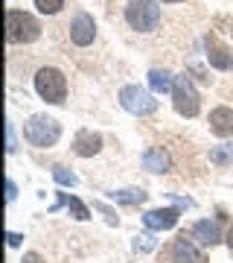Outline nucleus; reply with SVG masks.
I'll use <instances>...</instances> for the list:
<instances>
[{
    "label": "nucleus",
    "instance_id": "obj_1",
    "mask_svg": "<svg viewBox=\"0 0 233 263\" xmlns=\"http://www.w3.org/2000/svg\"><path fill=\"white\" fill-rule=\"evenodd\" d=\"M125 21L137 32H152L160 24V6L155 0H129L125 6Z\"/></svg>",
    "mask_w": 233,
    "mask_h": 263
},
{
    "label": "nucleus",
    "instance_id": "obj_2",
    "mask_svg": "<svg viewBox=\"0 0 233 263\" xmlns=\"http://www.w3.org/2000/svg\"><path fill=\"white\" fill-rule=\"evenodd\" d=\"M24 135H27V141L32 146H53L58 141V135H61V126H58V120L47 117V114H35V117L27 120Z\"/></svg>",
    "mask_w": 233,
    "mask_h": 263
},
{
    "label": "nucleus",
    "instance_id": "obj_3",
    "mask_svg": "<svg viewBox=\"0 0 233 263\" xmlns=\"http://www.w3.org/2000/svg\"><path fill=\"white\" fill-rule=\"evenodd\" d=\"M35 91L41 97H44L47 103H65L67 97V79L61 70H56V67H41L35 73Z\"/></svg>",
    "mask_w": 233,
    "mask_h": 263
},
{
    "label": "nucleus",
    "instance_id": "obj_4",
    "mask_svg": "<svg viewBox=\"0 0 233 263\" xmlns=\"http://www.w3.org/2000/svg\"><path fill=\"white\" fill-rule=\"evenodd\" d=\"M6 35L9 41L15 44H29V41H35L41 35V27H38V21L27 12H18V9H9L6 12Z\"/></svg>",
    "mask_w": 233,
    "mask_h": 263
},
{
    "label": "nucleus",
    "instance_id": "obj_5",
    "mask_svg": "<svg viewBox=\"0 0 233 263\" xmlns=\"http://www.w3.org/2000/svg\"><path fill=\"white\" fill-rule=\"evenodd\" d=\"M172 97H175V111L181 117H196L198 108H201V100H198V91L193 79L186 73L175 76V85H172Z\"/></svg>",
    "mask_w": 233,
    "mask_h": 263
},
{
    "label": "nucleus",
    "instance_id": "obj_6",
    "mask_svg": "<svg viewBox=\"0 0 233 263\" xmlns=\"http://www.w3.org/2000/svg\"><path fill=\"white\" fill-rule=\"evenodd\" d=\"M120 103L125 111L137 114V117H146L158 108V100L146 91V88H140V85H125L120 91Z\"/></svg>",
    "mask_w": 233,
    "mask_h": 263
},
{
    "label": "nucleus",
    "instance_id": "obj_7",
    "mask_svg": "<svg viewBox=\"0 0 233 263\" xmlns=\"http://www.w3.org/2000/svg\"><path fill=\"white\" fill-rule=\"evenodd\" d=\"M70 41L73 44H79V47H88L93 41V35H96V24H93V18L88 15V12H79L73 21H70Z\"/></svg>",
    "mask_w": 233,
    "mask_h": 263
},
{
    "label": "nucleus",
    "instance_id": "obj_8",
    "mask_svg": "<svg viewBox=\"0 0 233 263\" xmlns=\"http://www.w3.org/2000/svg\"><path fill=\"white\" fill-rule=\"evenodd\" d=\"M143 222H146V228H152V231H169V228H175V222H178V211L175 208L149 211V214H143Z\"/></svg>",
    "mask_w": 233,
    "mask_h": 263
},
{
    "label": "nucleus",
    "instance_id": "obj_9",
    "mask_svg": "<svg viewBox=\"0 0 233 263\" xmlns=\"http://www.w3.org/2000/svg\"><path fill=\"white\" fill-rule=\"evenodd\" d=\"M210 132L219 135V138L233 135V108H227V105L213 108V111H210Z\"/></svg>",
    "mask_w": 233,
    "mask_h": 263
},
{
    "label": "nucleus",
    "instance_id": "obj_10",
    "mask_svg": "<svg viewBox=\"0 0 233 263\" xmlns=\"http://www.w3.org/2000/svg\"><path fill=\"white\" fill-rule=\"evenodd\" d=\"M73 149H76V155H82V158H91V155H96V152L102 149V138H99L96 132H91V129H82L79 135H76Z\"/></svg>",
    "mask_w": 233,
    "mask_h": 263
},
{
    "label": "nucleus",
    "instance_id": "obj_11",
    "mask_svg": "<svg viewBox=\"0 0 233 263\" xmlns=\"http://www.w3.org/2000/svg\"><path fill=\"white\" fill-rule=\"evenodd\" d=\"M172 257H175V263H207L204 254L198 252L196 246H193V240H186V237H178L175 246H172Z\"/></svg>",
    "mask_w": 233,
    "mask_h": 263
},
{
    "label": "nucleus",
    "instance_id": "obj_12",
    "mask_svg": "<svg viewBox=\"0 0 233 263\" xmlns=\"http://www.w3.org/2000/svg\"><path fill=\"white\" fill-rule=\"evenodd\" d=\"M143 167L149 173H166L169 170V152L163 146H152L143 152Z\"/></svg>",
    "mask_w": 233,
    "mask_h": 263
},
{
    "label": "nucleus",
    "instance_id": "obj_13",
    "mask_svg": "<svg viewBox=\"0 0 233 263\" xmlns=\"http://www.w3.org/2000/svg\"><path fill=\"white\" fill-rule=\"evenodd\" d=\"M193 237H196L198 243H204V246H216L219 240H222V231H219V226H216V222L201 219V222H196V226H193Z\"/></svg>",
    "mask_w": 233,
    "mask_h": 263
},
{
    "label": "nucleus",
    "instance_id": "obj_14",
    "mask_svg": "<svg viewBox=\"0 0 233 263\" xmlns=\"http://www.w3.org/2000/svg\"><path fill=\"white\" fill-rule=\"evenodd\" d=\"M207 50H210L207 56H210V65L213 67H219V70H230L233 67V56L224 47H219L216 41H207Z\"/></svg>",
    "mask_w": 233,
    "mask_h": 263
},
{
    "label": "nucleus",
    "instance_id": "obj_15",
    "mask_svg": "<svg viewBox=\"0 0 233 263\" xmlns=\"http://www.w3.org/2000/svg\"><path fill=\"white\" fill-rule=\"evenodd\" d=\"M149 85H152V91H155V94H169V91H172V85H175V79H172L166 70H158V67H155V70L149 73Z\"/></svg>",
    "mask_w": 233,
    "mask_h": 263
},
{
    "label": "nucleus",
    "instance_id": "obj_16",
    "mask_svg": "<svg viewBox=\"0 0 233 263\" xmlns=\"http://www.w3.org/2000/svg\"><path fill=\"white\" fill-rule=\"evenodd\" d=\"M65 205L67 211H70V214L76 216V219H91V214H88V208L82 205V202H79V199L76 196H67V193H61V196H58V205H53V211H56V208H61Z\"/></svg>",
    "mask_w": 233,
    "mask_h": 263
},
{
    "label": "nucleus",
    "instance_id": "obj_17",
    "mask_svg": "<svg viewBox=\"0 0 233 263\" xmlns=\"http://www.w3.org/2000/svg\"><path fill=\"white\" fill-rule=\"evenodd\" d=\"M114 202H120V205H140V202H146V190L140 187H131V190H117V193H111Z\"/></svg>",
    "mask_w": 233,
    "mask_h": 263
},
{
    "label": "nucleus",
    "instance_id": "obj_18",
    "mask_svg": "<svg viewBox=\"0 0 233 263\" xmlns=\"http://www.w3.org/2000/svg\"><path fill=\"white\" fill-rule=\"evenodd\" d=\"M53 179H56L58 184H65V187H76V181H79L67 167H53Z\"/></svg>",
    "mask_w": 233,
    "mask_h": 263
},
{
    "label": "nucleus",
    "instance_id": "obj_19",
    "mask_svg": "<svg viewBox=\"0 0 233 263\" xmlns=\"http://www.w3.org/2000/svg\"><path fill=\"white\" fill-rule=\"evenodd\" d=\"M210 161L213 164H233V146H216L210 152Z\"/></svg>",
    "mask_w": 233,
    "mask_h": 263
},
{
    "label": "nucleus",
    "instance_id": "obj_20",
    "mask_svg": "<svg viewBox=\"0 0 233 263\" xmlns=\"http://www.w3.org/2000/svg\"><path fill=\"white\" fill-rule=\"evenodd\" d=\"M38 12H44V15H56L61 6H65V0H35Z\"/></svg>",
    "mask_w": 233,
    "mask_h": 263
},
{
    "label": "nucleus",
    "instance_id": "obj_21",
    "mask_svg": "<svg viewBox=\"0 0 233 263\" xmlns=\"http://www.w3.org/2000/svg\"><path fill=\"white\" fill-rule=\"evenodd\" d=\"M134 249H137V252H152V249H155V237L152 234H137L134 237Z\"/></svg>",
    "mask_w": 233,
    "mask_h": 263
},
{
    "label": "nucleus",
    "instance_id": "obj_22",
    "mask_svg": "<svg viewBox=\"0 0 233 263\" xmlns=\"http://www.w3.org/2000/svg\"><path fill=\"white\" fill-rule=\"evenodd\" d=\"M6 149L15 152V129H12V123H6Z\"/></svg>",
    "mask_w": 233,
    "mask_h": 263
},
{
    "label": "nucleus",
    "instance_id": "obj_23",
    "mask_svg": "<svg viewBox=\"0 0 233 263\" xmlns=\"http://www.w3.org/2000/svg\"><path fill=\"white\" fill-rule=\"evenodd\" d=\"M15 196H18V187H15V181H6V199H9V202H12V199H15Z\"/></svg>",
    "mask_w": 233,
    "mask_h": 263
},
{
    "label": "nucleus",
    "instance_id": "obj_24",
    "mask_svg": "<svg viewBox=\"0 0 233 263\" xmlns=\"http://www.w3.org/2000/svg\"><path fill=\"white\" fill-rule=\"evenodd\" d=\"M24 263H44V260H41L38 252H29V254H24Z\"/></svg>",
    "mask_w": 233,
    "mask_h": 263
},
{
    "label": "nucleus",
    "instance_id": "obj_25",
    "mask_svg": "<svg viewBox=\"0 0 233 263\" xmlns=\"http://www.w3.org/2000/svg\"><path fill=\"white\" fill-rule=\"evenodd\" d=\"M6 240H9V246H20V240H24V237L15 234V231H9V237H6Z\"/></svg>",
    "mask_w": 233,
    "mask_h": 263
},
{
    "label": "nucleus",
    "instance_id": "obj_26",
    "mask_svg": "<svg viewBox=\"0 0 233 263\" xmlns=\"http://www.w3.org/2000/svg\"><path fill=\"white\" fill-rule=\"evenodd\" d=\"M172 199H175L181 208H193V199H181V196H172Z\"/></svg>",
    "mask_w": 233,
    "mask_h": 263
},
{
    "label": "nucleus",
    "instance_id": "obj_27",
    "mask_svg": "<svg viewBox=\"0 0 233 263\" xmlns=\"http://www.w3.org/2000/svg\"><path fill=\"white\" fill-rule=\"evenodd\" d=\"M227 243H230V249H233V228H230V237H227Z\"/></svg>",
    "mask_w": 233,
    "mask_h": 263
},
{
    "label": "nucleus",
    "instance_id": "obj_28",
    "mask_svg": "<svg viewBox=\"0 0 233 263\" xmlns=\"http://www.w3.org/2000/svg\"><path fill=\"white\" fill-rule=\"evenodd\" d=\"M163 3H181V0H163Z\"/></svg>",
    "mask_w": 233,
    "mask_h": 263
}]
</instances>
